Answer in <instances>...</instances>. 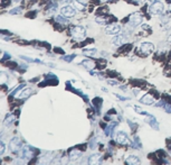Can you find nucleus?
Masks as SVG:
<instances>
[{
    "label": "nucleus",
    "instance_id": "9",
    "mask_svg": "<svg viewBox=\"0 0 171 165\" xmlns=\"http://www.w3.org/2000/svg\"><path fill=\"white\" fill-rule=\"evenodd\" d=\"M116 140L120 144H123V145H127V144H130V139H129V137H127V134L123 133V131H119V133H117Z\"/></svg>",
    "mask_w": 171,
    "mask_h": 165
},
{
    "label": "nucleus",
    "instance_id": "11",
    "mask_svg": "<svg viewBox=\"0 0 171 165\" xmlns=\"http://www.w3.org/2000/svg\"><path fill=\"white\" fill-rule=\"evenodd\" d=\"M101 156L98 154H94L89 159V165H100L101 164Z\"/></svg>",
    "mask_w": 171,
    "mask_h": 165
},
{
    "label": "nucleus",
    "instance_id": "22",
    "mask_svg": "<svg viewBox=\"0 0 171 165\" xmlns=\"http://www.w3.org/2000/svg\"><path fill=\"white\" fill-rule=\"evenodd\" d=\"M56 22H60V24H64V25L68 24V20H67V19H65V16H60V15H58V16L56 17Z\"/></svg>",
    "mask_w": 171,
    "mask_h": 165
},
{
    "label": "nucleus",
    "instance_id": "15",
    "mask_svg": "<svg viewBox=\"0 0 171 165\" xmlns=\"http://www.w3.org/2000/svg\"><path fill=\"white\" fill-rule=\"evenodd\" d=\"M81 156V152L78 149H73L72 152L70 153V161H76Z\"/></svg>",
    "mask_w": 171,
    "mask_h": 165
},
{
    "label": "nucleus",
    "instance_id": "24",
    "mask_svg": "<svg viewBox=\"0 0 171 165\" xmlns=\"http://www.w3.org/2000/svg\"><path fill=\"white\" fill-rule=\"evenodd\" d=\"M21 9H22L21 7H16V8H13V9L10 10L9 14H11V15H16L17 14V15H18V14L21 13Z\"/></svg>",
    "mask_w": 171,
    "mask_h": 165
},
{
    "label": "nucleus",
    "instance_id": "7",
    "mask_svg": "<svg viewBox=\"0 0 171 165\" xmlns=\"http://www.w3.org/2000/svg\"><path fill=\"white\" fill-rule=\"evenodd\" d=\"M60 13L63 16H65L66 18H70V17H74L76 14V10L74 7L72 6H65L60 9Z\"/></svg>",
    "mask_w": 171,
    "mask_h": 165
},
{
    "label": "nucleus",
    "instance_id": "2",
    "mask_svg": "<svg viewBox=\"0 0 171 165\" xmlns=\"http://www.w3.org/2000/svg\"><path fill=\"white\" fill-rule=\"evenodd\" d=\"M149 11L154 16H161L165 13V6L160 1H155V2L151 3V6L149 7Z\"/></svg>",
    "mask_w": 171,
    "mask_h": 165
},
{
    "label": "nucleus",
    "instance_id": "32",
    "mask_svg": "<svg viewBox=\"0 0 171 165\" xmlns=\"http://www.w3.org/2000/svg\"><path fill=\"white\" fill-rule=\"evenodd\" d=\"M59 2H62V3H66V2H70V0H59Z\"/></svg>",
    "mask_w": 171,
    "mask_h": 165
},
{
    "label": "nucleus",
    "instance_id": "12",
    "mask_svg": "<svg viewBox=\"0 0 171 165\" xmlns=\"http://www.w3.org/2000/svg\"><path fill=\"white\" fill-rule=\"evenodd\" d=\"M140 101L142 102V103H144V105H152V103H154L155 100L151 95H146L141 98Z\"/></svg>",
    "mask_w": 171,
    "mask_h": 165
},
{
    "label": "nucleus",
    "instance_id": "18",
    "mask_svg": "<svg viewBox=\"0 0 171 165\" xmlns=\"http://www.w3.org/2000/svg\"><path fill=\"white\" fill-rule=\"evenodd\" d=\"M32 90L29 89V88H27V89H25V90H22V92L20 93V95H19V98H21V99L28 98L29 95H32Z\"/></svg>",
    "mask_w": 171,
    "mask_h": 165
},
{
    "label": "nucleus",
    "instance_id": "14",
    "mask_svg": "<svg viewBox=\"0 0 171 165\" xmlns=\"http://www.w3.org/2000/svg\"><path fill=\"white\" fill-rule=\"evenodd\" d=\"M82 65L84 67H86L87 70H92V69H94V66H95L94 62L91 61V60H84L82 62Z\"/></svg>",
    "mask_w": 171,
    "mask_h": 165
},
{
    "label": "nucleus",
    "instance_id": "13",
    "mask_svg": "<svg viewBox=\"0 0 171 165\" xmlns=\"http://www.w3.org/2000/svg\"><path fill=\"white\" fill-rule=\"evenodd\" d=\"M127 163L129 165H140V159L138 156L130 155L127 159Z\"/></svg>",
    "mask_w": 171,
    "mask_h": 165
},
{
    "label": "nucleus",
    "instance_id": "26",
    "mask_svg": "<svg viewBox=\"0 0 171 165\" xmlns=\"http://www.w3.org/2000/svg\"><path fill=\"white\" fill-rule=\"evenodd\" d=\"M26 159H18L16 161V165H27V163H26V161H25Z\"/></svg>",
    "mask_w": 171,
    "mask_h": 165
},
{
    "label": "nucleus",
    "instance_id": "34",
    "mask_svg": "<svg viewBox=\"0 0 171 165\" xmlns=\"http://www.w3.org/2000/svg\"><path fill=\"white\" fill-rule=\"evenodd\" d=\"M155 1H158V0H149L150 3H153V2H155Z\"/></svg>",
    "mask_w": 171,
    "mask_h": 165
},
{
    "label": "nucleus",
    "instance_id": "25",
    "mask_svg": "<svg viewBox=\"0 0 171 165\" xmlns=\"http://www.w3.org/2000/svg\"><path fill=\"white\" fill-rule=\"evenodd\" d=\"M76 57L75 54H72V55H66V56H63V60L66 61V62H72Z\"/></svg>",
    "mask_w": 171,
    "mask_h": 165
},
{
    "label": "nucleus",
    "instance_id": "29",
    "mask_svg": "<svg viewBox=\"0 0 171 165\" xmlns=\"http://www.w3.org/2000/svg\"><path fill=\"white\" fill-rule=\"evenodd\" d=\"M108 83H110V84H112V86H117V84H119V83H117L115 80H108Z\"/></svg>",
    "mask_w": 171,
    "mask_h": 165
},
{
    "label": "nucleus",
    "instance_id": "16",
    "mask_svg": "<svg viewBox=\"0 0 171 165\" xmlns=\"http://www.w3.org/2000/svg\"><path fill=\"white\" fill-rule=\"evenodd\" d=\"M15 119H16L15 115H13V114L7 115L6 119H5V125H6V126H9V125H11L13 121H15Z\"/></svg>",
    "mask_w": 171,
    "mask_h": 165
},
{
    "label": "nucleus",
    "instance_id": "4",
    "mask_svg": "<svg viewBox=\"0 0 171 165\" xmlns=\"http://www.w3.org/2000/svg\"><path fill=\"white\" fill-rule=\"evenodd\" d=\"M153 51H154V45L152 43L144 42L139 45V52L143 55H150Z\"/></svg>",
    "mask_w": 171,
    "mask_h": 165
},
{
    "label": "nucleus",
    "instance_id": "1",
    "mask_svg": "<svg viewBox=\"0 0 171 165\" xmlns=\"http://www.w3.org/2000/svg\"><path fill=\"white\" fill-rule=\"evenodd\" d=\"M70 34L73 36L74 39L76 41H83V39H85V36H86V29L83 27V26H75L72 28L70 30Z\"/></svg>",
    "mask_w": 171,
    "mask_h": 165
},
{
    "label": "nucleus",
    "instance_id": "5",
    "mask_svg": "<svg viewBox=\"0 0 171 165\" xmlns=\"http://www.w3.org/2000/svg\"><path fill=\"white\" fill-rule=\"evenodd\" d=\"M21 147H22V143L18 137H13V139L10 140L9 149L11 152H18L19 149H21Z\"/></svg>",
    "mask_w": 171,
    "mask_h": 165
},
{
    "label": "nucleus",
    "instance_id": "30",
    "mask_svg": "<svg viewBox=\"0 0 171 165\" xmlns=\"http://www.w3.org/2000/svg\"><path fill=\"white\" fill-rule=\"evenodd\" d=\"M3 58H5V60H9V58H10L9 53H5V56H3Z\"/></svg>",
    "mask_w": 171,
    "mask_h": 165
},
{
    "label": "nucleus",
    "instance_id": "3",
    "mask_svg": "<svg viewBox=\"0 0 171 165\" xmlns=\"http://www.w3.org/2000/svg\"><path fill=\"white\" fill-rule=\"evenodd\" d=\"M143 22V16L140 13H134L130 16L129 19V26L130 27H136L139 25H142Z\"/></svg>",
    "mask_w": 171,
    "mask_h": 165
},
{
    "label": "nucleus",
    "instance_id": "19",
    "mask_svg": "<svg viewBox=\"0 0 171 165\" xmlns=\"http://www.w3.org/2000/svg\"><path fill=\"white\" fill-rule=\"evenodd\" d=\"M108 20H110V19L106 18V17H96V18H95V22H98V24H101V25H106L108 22Z\"/></svg>",
    "mask_w": 171,
    "mask_h": 165
},
{
    "label": "nucleus",
    "instance_id": "28",
    "mask_svg": "<svg viewBox=\"0 0 171 165\" xmlns=\"http://www.w3.org/2000/svg\"><path fill=\"white\" fill-rule=\"evenodd\" d=\"M5 149H6V146H5V144L2 142H0V155L5 153Z\"/></svg>",
    "mask_w": 171,
    "mask_h": 165
},
{
    "label": "nucleus",
    "instance_id": "20",
    "mask_svg": "<svg viewBox=\"0 0 171 165\" xmlns=\"http://www.w3.org/2000/svg\"><path fill=\"white\" fill-rule=\"evenodd\" d=\"M47 10H48V13H55L57 10V3L55 2V1H51V2H49V6H48V8H47Z\"/></svg>",
    "mask_w": 171,
    "mask_h": 165
},
{
    "label": "nucleus",
    "instance_id": "33",
    "mask_svg": "<svg viewBox=\"0 0 171 165\" xmlns=\"http://www.w3.org/2000/svg\"><path fill=\"white\" fill-rule=\"evenodd\" d=\"M98 1H100V2H108V0H98Z\"/></svg>",
    "mask_w": 171,
    "mask_h": 165
},
{
    "label": "nucleus",
    "instance_id": "23",
    "mask_svg": "<svg viewBox=\"0 0 171 165\" xmlns=\"http://www.w3.org/2000/svg\"><path fill=\"white\" fill-rule=\"evenodd\" d=\"M7 80H8V76L5 72H0V84H3V83L7 82Z\"/></svg>",
    "mask_w": 171,
    "mask_h": 165
},
{
    "label": "nucleus",
    "instance_id": "36",
    "mask_svg": "<svg viewBox=\"0 0 171 165\" xmlns=\"http://www.w3.org/2000/svg\"><path fill=\"white\" fill-rule=\"evenodd\" d=\"M170 9H171V5H170Z\"/></svg>",
    "mask_w": 171,
    "mask_h": 165
},
{
    "label": "nucleus",
    "instance_id": "21",
    "mask_svg": "<svg viewBox=\"0 0 171 165\" xmlns=\"http://www.w3.org/2000/svg\"><path fill=\"white\" fill-rule=\"evenodd\" d=\"M74 7L78 10H84L85 9V5L82 3L81 1H74Z\"/></svg>",
    "mask_w": 171,
    "mask_h": 165
},
{
    "label": "nucleus",
    "instance_id": "10",
    "mask_svg": "<svg viewBox=\"0 0 171 165\" xmlns=\"http://www.w3.org/2000/svg\"><path fill=\"white\" fill-rule=\"evenodd\" d=\"M127 42V35H119V36H115V37L112 39V43L114 45H116V46H121V45L125 44Z\"/></svg>",
    "mask_w": 171,
    "mask_h": 165
},
{
    "label": "nucleus",
    "instance_id": "17",
    "mask_svg": "<svg viewBox=\"0 0 171 165\" xmlns=\"http://www.w3.org/2000/svg\"><path fill=\"white\" fill-rule=\"evenodd\" d=\"M83 54L86 56H94L96 54V48H87V50H83Z\"/></svg>",
    "mask_w": 171,
    "mask_h": 165
},
{
    "label": "nucleus",
    "instance_id": "8",
    "mask_svg": "<svg viewBox=\"0 0 171 165\" xmlns=\"http://www.w3.org/2000/svg\"><path fill=\"white\" fill-rule=\"evenodd\" d=\"M20 156H21L22 159H32V156H34V149H32L30 147H28V146L21 147Z\"/></svg>",
    "mask_w": 171,
    "mask_h": 165
},
{
    "label": "nucleus",
    "instance_id": "31",
    "mask_svg": "<svg viewBox=\"0 0 171 165\" xmlns=\"http://www.w3.org/2000/svg\"><path fill=\"white\" fill-rule=\"evenodd\" d=\"M133 1H135L136 3H143V2H146V0H133Z\"/></svg>",
    "mask_w": 171,
    "mask_h": 165
},
{
    "label": "nucleus",
    "instance_id": "6",
    "mask_svg": "<svg viewBox=\"0 0 171 165\" xmlns=\"http://www.w3.org/2000/svg\"><path fill=\"white\" fill-rule=\"evenodd\" d=\"M121 30V26L119 24H110L105 27V33L108 35H116Z\"/></svg>",
    "mask_w": 171,
    "mask_h": 165
},
{
    "label": "nucleus",
    "instance_id": "27",
    "mask_svg": "<svg viewBox=\"0 0 171 165\" xmlns=\"http://www.w3.org/2000/svg\"><path fill=\"white\" fill-rule=\"evenodd\" d=\"M163 107H165V110L167 111V112H169V114H170V112H171V105H170V103H165V105H163Z\"/></svg>",
    "mask_w": 171,
    "mask_h": 165
},
{
    "label": "nucleus",
    "instance_id": "35",
    "mask_svg": "<svg viewBox=\"0 0 171 165\" xmlns=\"http://www.w3.org/2000/svg\"><path fill=\"white\" fill-rule=\"evenodd\" d=\"M168 41L171 42V33H170V35H169V38H168Z\"/></svg>",
    "mask_w": 171,
    "mask_h": 165
}]
</instances>
